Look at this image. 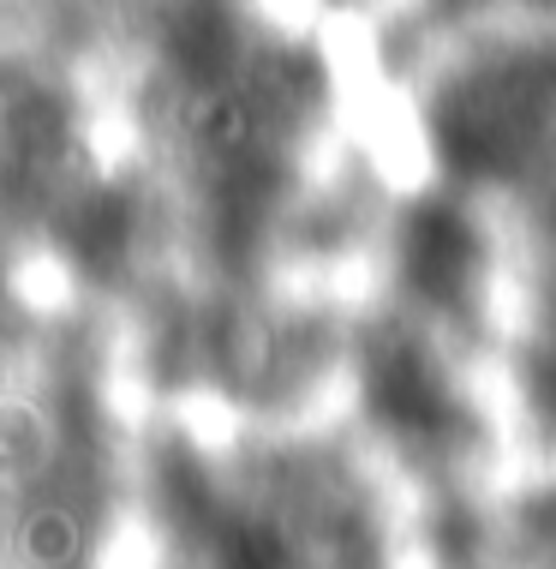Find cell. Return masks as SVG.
I'll list each match as a JSON object with an SVG mask.
<instances>
[{
  "instance_id": "obj_2",
  "label": "cell",
  "mask_w": 556,
  "mask_h": 569,
  "mask_svg": "<svg viewBox=\"0 0 556 569\" xmlns=\"http://www.w3.org/2000/svg\"><path fill=\"white\" fill-rule=\"evenodd\" d=\"M407 270L425 295H455L461 288V270H467L473 246H467V228L455 217H419L413 222V240H407Z\"/></svg>"
},
{
  "instance_id": "obj_1",
  "label": "cell",
  "mask_w": 556,
  "mask_h": 569,
  "mask_svg": "<svg viewBox=\"0 0 556 569\" xmlns=\"http://www.w3.org/2000/svg\"><path fill=\"white\" fill-rule=\"evenodd\" d=\"M377 408L401 432H437L449 420V396H443V383L431 378V366L413 348H395V360L377 366Z\"/></svg>"
}]
</instances>
